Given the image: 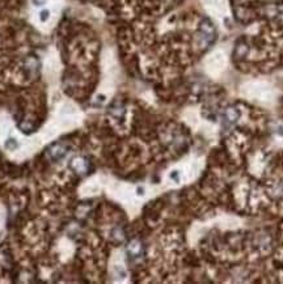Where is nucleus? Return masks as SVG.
<instances>
[{
	"label": "nucleus",
	"mask_w": 283,
	"mask_h": 284,
	"mask_svg": "<svg viewBox=\"0 0 283 284\" xmlns=\"http://www.w3.org/2000/svg\"><path fill=\"white\" fill-rule=\"evenodd\" d=\"M224 66V57L221 52H215L207 59V68L208 71L219 72Z\"/></svg>",
	"instance_id": "obj_1"
},
{
	"label": "nucleus",
	"mask_w": 283,
	"mask_h": 284,
	"mask_svg": "<svg viewBox=\"0 0 283 284\" xmlns=\"http://www.w3.org/2000/svg\"><path fill=\"white\" fill-rule=\"evenodd\" d=\"M71 166H72V169H74V170L77 172V173H83V172L87 170V162H85V160L81 159V157L72 160Z\"/></svg>",
	"instance_id": "obj_2"
},
{
	"label": "nucleus",
	"mask_w": 283,
	"mask_h": 284,
	"mask_svg": "<svg viewBox=\"0 0 283 284\" xmlns=\"http://www.w3.org/2000/svg\"><path fill=\"white\" fill-rule=\"evenodd\" d=\"M17 147H19V144H17V142L14 139H8L7 143H5V148L9 149V151H14Z\"/></svg>",
	"instance_id": "obj_3"
},
{
	"label": "nucleus",
	"mask_w": 283,
	"mask_h": 284,
	"mask_svg": "<svg viewBox=\"0 0 283 284\" xmlns=\"http://www.w3.org/2000/svg\"><path fill=\"white\" fill-rule=\"evenodd\" d=\"M49 17H50V11H49V9H43L42 12H39V20L42 22L47 21Z\"/></svg>",
	"instance_id": "obj_4"
},
{
	"label": "nucleus",
	"mask_w": 283,
	"mask_h": 284,
	"mask_svg": "<svg viewBox=\"0 0 283 284\" xmlns=\"http://www.w3.org/2000/svg\"><path fill=\"white\" fill-rule=\"evenodd\" d=\"M47 1V0H33V4L37 5V7H39V5H43Z\"/></svg>",
	"instance_id": "obj_5"
}]
</instances>
